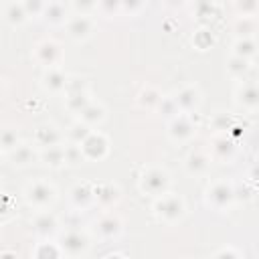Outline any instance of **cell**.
Returning a JSON list of instances; mask_svg holds the SVG:
<instances>
[{
  "label": "cell",
  "instance_id": "cell-21",
  "mask_svg": "<svg viewBox=\"0 0 259 259\" xmlns=\"http://www.w3.org/2000/svg\"><path fill=\"white\" fill-rule=\"evenodd\" d=\"M257 28V22L253 16H241L239 22H237V32L243 34V38H249V34Z\"/></svg>",
  "mask_w": 259,
  "mask_h": 259
},
{
  "label": "cell",
  "instance_id": "cell-25",
  "mask_svg": "<svg viewBox=\"0 0 259 259\" xmlns=\"http://www.w3.org/2000/svg\"><path fill=\"white\" fill-rule=\"evenodd\" d=\"M24 8L28 14H42L45 8H47V2L45 0H22Z\"/></svg>",
  "mask_w": 259,
  "mask_h": 259
},
{
  "label": "cell",
  "instance_id": "cell-24",
  "mask_svg": "<svg viewBox=\"0 0 259 259\" xmlns=\"http://www.w3.org/2000/svg\"><path fill=\"white\" fill-rule=\"evenodd\" d=\"M257 8H259V0H237V10L243 16H253Z\"/></svg>",
  "mask_w": 259,
  "mask_h": 259
},
{
  "label": "cell",
  "instance_id": "cell-3",
  "mask_svg": "<svg viewBox=\"0 0 259 259\" xmlns=\"http://www.w3.org/2000/svg\"><path fill=\"white\" fill-rule=\"evenodd\" d=\"M231 198H233V188L227 186L225 182H217V184H212V188H208L206 200H208V204H212L217 210H223L225 206H229Z\"/></svg>",
  "mask_w": 259,
  "mask_h": 259
},
{
  "label": "cell",
  "instance_id": "cell-32",
  "mask_svg": "<svg viewBox=\"0 0 259 259\" xmlns=\"http://www.w3.org/2000/svg\"><path fill=\"white\" fill-rule=\"evenodd\" d=\"M142 0H121V6L127 10V12H138L142 8Z\"/></svg>",
  "mask_w": 259,
  "mask_h": 259
},
{
  "label": "cell",
  "instance_id": "cell-2",
  "mask_svg": "<svg viewBox=\"0 0 259 259\" xmlns=\"http://www.w3.org/2000/svg\"><path fill=\"white\" fill-rule=\"evenodd\" d=\"M168 174L162 172V170H150L144 174L142 178V188L154 196H162L166 194V188H168Z\"/></svg>",
  "mask_w": 259,
  "mask_h": 259
},
{
  "label": "cell",
  "instance_id": "cell-4",
  "mask_svg": "<svg viewBox=\"0 0 259 259\" xmlns=\"http://www.w3.org/2000/svg\"><path fill=\"white\" fill-rule=\"evenodd\" d=\"M184 206H182V200L176 198V196H164L162 194V200L158 204V214L164 219V221H174L182 214Z\"/></svg>",
  "mask_w": 259,
  "mask_h": 259
},
{
  "label": "cell",
  "instance_id": "cell-9",
  "mask_svg": "<svg viewBox=\"0 0 259 259\" xmlns=\"http://www.w3.org/2000/svg\"><path fill=\"white\" fill-rule=\"evenodd\" d=\"M59 55H61L59 47H57L55 42H51V40H47V42H42V45L36 47V57H38V61H40L42 65H47V67H53V65L59 61Z\"/></svg>",
  "mask_w": 259,
  "mask_h": 259
},
{
  "label": "cell",
  "instance_id": "cell-17",
  "mask_svg": "<svg viewBox=\"0 0 259 259\" xmlns=\"http://www.w3.org/2000/svg\"><path fill=\"white\" fill-rule=\"evenodd\" d=\"M34 160V152L30 146H16L12 152V164L14 166H26Z\"/></svg>",
  "mask_w": 259,
  "mask_h": 259
},
{
  "label": "cell",
  "instance_id": "cell-5",
  "mask_svg": "<svg viewBox=\"0 0 259 259\" xmlns=\"http://www.w3.org/2000/svg\"><path fill=\"white\" fill-rule=\"evenodd\" d=\"M87 247H89V243H87V237L85 235H81L77 231H71V233L65 235V241H63V251L65 253H69V255H81V253L87 251Z\"/></svg>",
  "mask_w": 259,
  "mask_h": 259
},
{
  "label": "cell",
  "instance_id": "cell-26",
  "mask_svg": "<svg viewBox=\"0 0 259 259\" xmlns=\"http://www.w3.org/2000/svg\"><path fill=\"white\" fill-rule=\"evenodd\" d=\"M2 148L4 152H10L16 148V132L14 130H4L2 134Z\"/></svg>",
  "mask_w": 259,
  "mask_h": 259
},
{
  "label": "cell",
  "instance_id": "cell-11",
  "mask_svg": "<svg viewBox=\"0 0 259 259\" xmlns=\"http://www.w3.org/2000/svg\"><path fill=\"white\" fill-rule=\"evenodd\" d=\"M42 14H45V20L49 24H63L65 22V6L61 2H57V0L49 2Z\"/></svg>",
  "mask_w": 259,
  "mask_h": 259
},
{
  "label": "cell",
  "instance_id": "cell-18",
  "mask_svg": "<svg viewBox=\"0 0 259 259\" xmlns=\"http://www.w3.org/2000/svg\"><path fill=\"white\" fill-rule=\"evenodd\" d=\"M47 162L45 164H49V166H53V168H59L61 164H65L67 162V156H65V150L61 148V146H51L47 152H45V156H42Z\"/></svg>",
  "mask_w": 259,
  "mask_h": 259
},
{
  "label": "cell",
  "instance_id": "cell-13",
  "mask_svg": "<svg viewBox=\"0 0 259 259\" xmlns=\"http://www.w3.org/2000/svg\"><path fill=\"white\" fill-rule=\"evenodd\" d=\"M239 103L245 107H257L259 105V87L257 85H243L239 91Z\"/></svg>",
  "mask_w": 259,
  "mask_h": 259
},
{
  "label": "cell",
  "instance_id": "cell-6",
  "mask_svg": "<svg viewBox=\"0 0 259 259\" xmlns=\"http://www.w3.org/2000/svg\"><path fill=\"white\" fill-rule=\"evenodd\" d=\"M119 231H121V221H119V217H115V214H105V217H101L99 223H97V233H99L101 237H105V239L117 237Z\"/></svg>",
  "mask_w": 259,
  "mask_h": 259
},
{
  "label": "cell",
  "instance_id": "cell-1",
  "mask_svg": "<svg viewBox=\"0 0 259 259\" xmlns=\"http://www.w3.org/2000/svg\"><path fill=\"white\" fill-rule=\"evenodd\" d=\"M26 198H28L30 204H34L38 208H45L55 200V188L45 180H36V182H32L28 186Z\"/></svg>",
  "mask_w": 259,
  "mask_h": 259
},
{
  "label": "cell",
  "instance_id": "cell-27",
  "mask_svg": "<svg viewBox=\"0 0 259 259\" xmlns=\"http://www.w3.org/2000/svg\"><path fill=\"white\" fill-rule=\"evenodd\" d=\"M97 6L101 8V12H105L107 16H111V14L121 6V0H99Z\"/></svg>",
  "mask_w": 259,
  "mask_h": 259
},
{
  "label": "cell",
  "instance_id": "cell-31",
  "mask_svg": "<svg viewBox=\"0 0 259 259\" xmlns=\"http://www.w3.org/2000/svg\"><path fill=\"white\" fill-rule=\"evenodd\" d=\"M45 245V249H38L36 251V257H45V255H51V257H59L61 255V251L55 247V245H51L49 249H47V243H42Z\"/></svg>",
  "mask_w": 259,
  "mask_h": 259
},
{
  "label": "cell",
  "instance_id": "cell-23",
  "mask_svg": "<svg viewBox=\"0 0 259 259\" xmlns=\"http://www.w3.org/2000/svg\"><path fill=\"white\" fill-rule=\"evenodd\" d=\"M188 170L194 172V174H200L206 170V158L204 156H198V154H192L188 158Z\"/></svg>",
  "mask_w": 259,
  "mask_h": 259
},
{
  "label": "cell",
  "instance_id": "cell-8",
  "mask_svg": "<svg viewBox=\"0 0 259 259\" xmlns=\"http://www.w3.org/2000/svg\"><path fill=\"white\" fill-rule=\"evenodd\" d=\"M93 30V22L87 18V16H75L71 22H69V34L77 40L81 38H87Z\"/></svg>",
  "mask_w": 259,
  "mask_h": 259
},
{
  "label": "cell",
  "instance_id": "cell-20",
  "mask_svg": "<svg viewBox=\"0 0 259 259\" xmlns=\"http://www.w3.org/2000/svg\"><path fill=\"white\" fill-rule=\"evenodd\" d=\"M81 115H83V121L89 125V123H95V121H101L103 119V109L99 105H87L81 111Z\"/></svg>",
  "mask_w": 259,
  "mask_h": 259
},
{
  "label": "cell",
  "instance_id": "cell-10",
  "mask_svg": "<svg viewBox=\"0 0 259 259\" xmlns=\"http://www.w3.org/2000/svg\"><path fill=\"white\" fill-rule=\"evenodd\" d=\"M34 231H36L38 235H42V237L53 235V233L57 231V219H55L53 214H49V212L38 214V217L34 219Z\"/></svg>",
  "mask_w": 259,
  "mask_h": 259
},
{
  "label": "cell",
  "instance_id": "cell-12",
  "mask_svg": "<svg viewBox=\"0 0 259 259\" xmlns=\"http://www.w3.org/2000/svg\"><path fill=\"white\" fill-rule=\"evenodd\" d=\"M67 79H65V75L59 71V69H53V67H49V71H47V75H45V87H49L51 91H61V89H65L67 87Z\"/></svg>",
  "mask_w": 259,
  "mask_h": 259
},
{
  "label": "cell",
  "instance_id": "cell-28",
  "mask_svg": "<svg viewBox=\"0 0 259 259\" xmlns=\"http://www.w3.org/2000/svg\"><path fill=\"white\" fill-rule=\"evenodd\" d=\"M245 69H247V59H245V57L237 55V57L231 59V63H229V71H231L233 75H237V71H245Z\"/></svg>",
  "mask_w": 259,
  "mask_h": 259
},
{
  "label": "cell",
  "instance_id": "cell-19",
  "mask_svg": "<svg viewBox=\"0 0 259 259\" xmlns=\"http://www.w3.org/2000/svg\"><path fill=\"white\" fill-rule=\"evenodd\" d=\"M93 196H95V194L89 190L87 184L77 186V188L73 190V202H75V206H79V208H87V206H89L87 200H93Z\"/></svg>",
  "mask_w": 259,
  "mask_h": 259
},
{
  "label": "cell",
  "instance_id": "cell-30",
  "mask_svg": "<svg viewBox=\"0 0 259 259\" xmlns=\"http://www.w3.org/2000/svg\"><path fill=\"white\" fill-rule=\"evenodd\" d=\"M140 101H142V103H146V105H154V103H158V101H160V97H158V93H156L154 89H148V93H146V91H142Z\"/></svg>",
  "mask_w": 259,
  "mask_h": 259
},
{
  "label": "cell",
  "instance_id": "cell-7",
  "mask_svg": "<svg viewBox=\"0 0 259 259\" xmlns=\"http://www.w3.org/2000/svg\"><path fill=\"white\" fill-rule=\"evenodd\" d=\"M174 101H176L178 109H182V111H190V109H194V107L198 105L200 97H198V91H196L194 87H184V89H180V91L176 93Z\"/></svg>",
  "mask_w": 259,
  "mask_h": 259
},
{
  "label": "cell",
  "instance_id": "cell-14",
  "mask_svg": "<svg viewBox=\"0 0 259 259\" xmlns=\"http://www.w3.org/2000/svg\"><path fill=\"white\" fill-rule=\"evenodd\" d=\"M59 140H61V134H59L53 125H45V127H40V130L36 132V142H38L40 146H45V148L57 146Z\"/></svg>",
  "mask_w": 259,
  "mask_h": 259
},
{
  "label": "cell",
  "instance_id": "cell-29",
  "mask_svg": "<svg viewBox=\"0 0 259 259\" xmlns=\"http://www.w3.org/2000/svg\"><path fill=\"white\" fill-rule=\"evenodd\" d=\"M97 2L99 0H73V6L79 12H89V10H93L97 6Z\"/></svg>",
  "mask_w": 259,
  "mask_h": 259
},
{
  "label": "cell",
  "instance_id": "cell-15",
  "mask_svg": "<svg viewBox=\"0 0 259 259\" xmlns=\"http://www.w3.org/2000/svg\"><path fill=\"white\" fill-rule=\"evenodd\" d=\"M26 16H28V12H26V8H24L22 2H20V4H16V2L8 4V8H6V20H8L12 26L22 24Z\"/></svg>",
  "mask_w": 259,
  "mask_h": 259
},
{
  "label": "cell",
  "instance_id": "cell-22",
  "mask_svg": "<svg viewBox=\"0 0 259 259\" xmlns=\"http://www.w3.org/2000/svg\"><path fill=\"white\" fill-rule=\"evenodd\" d=\"M255 53H257V47H255V42L251 38H243V40L237 42V55H241V57L247 59V57H251Z\"/></svg>",
  "mask_w": 259,
  "mask_h": 259
},
{
  "label": "cell",
  "instance_id": "cell-16",
  "mask_svg": "<svg viewBox=\"0 0 259 259\" xmlns=\"http://www.w3.org/2000/svg\"><path fill=\"white\" fill-rule=\"evenodd\" d=\"M192 123L186 119V117H176L174 121H172V136L176 138V140H186V138H190L192 136Z\"/></svg>",
  "mask_w": 259,
  "mask_h": 259
}]
</instances>
